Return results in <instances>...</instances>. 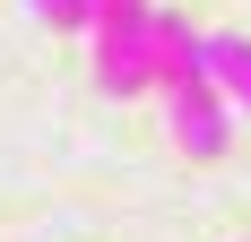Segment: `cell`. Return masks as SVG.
Instances as JSON below:
<instances>
[{"mask_svg": "<svg viewBox=\"0 0 251 242\" xmlns=\"http://www.w3.org/2000/svg\"><path fill=\"white\" fill-rule=\"evenodd\" d=\"M35 18H52V26H87V0H26Z\"/></svg>", "mask_w": 251, "mask_h": 242, "instance_id": "277c9868", "label": "cell"}, {"mask_svg": "<svg viewBox=\"0 0 251 242\" xmlns=\"http://www.w3.org/2000/svg\"><path fill=\"white\" fill-rule=\"evenodd\" d=\"M148 18H156V0H87V26H78V35H96V87H104V96L156 87Z\"/></svg>", "mask_w": 251, "mask_h": 242, "instance_id": "6da1fadb", "label": "cell"}, {"mask_svg": "<svg viewBox=\"0 0 251 242\" xmlns=\"http://www.w3.org/2000/svg\"><path fill=\"white\" fill-rule=\"evenodd\" d=\"M165 121H174V147L200 156V165H217V156L234 147V104L208 87V70H191V78L165 87Z\"/></svg>", "mask_w": 251, "mask_h": 242, "instance_id": "7a4b0ae2", "label": "cell"}, {"mask_svg": "<svg viewBox=\"0 0 251 242\" xmlns=\"http://www.w3.org/2000/svg\"><path fill=\"white\" fill-rule=\"evenodd\" d=\"M200 70L234 113H251V35H200Z\"/></svg>", "mask_w": 251, "mask_h": 242, "instance_id": "3957f363", "label": "cell"}]
</instances>
